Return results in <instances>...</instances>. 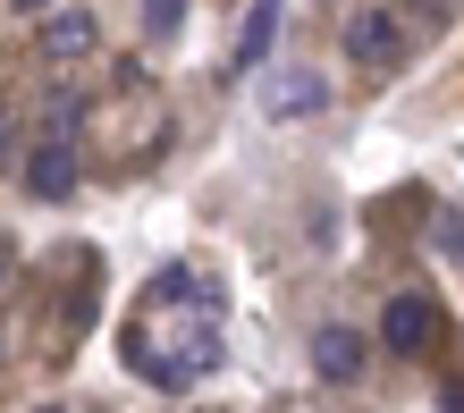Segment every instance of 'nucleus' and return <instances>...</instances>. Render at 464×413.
<instances>
[{"instance_id":"1","label":"nucleus","mask_w":464,"mask_h":413,"mask_svg":"<svg viewBox=\"0 0 464 413\" xmlns=\"http://www.w3.org/2000/svg\"><path fill=\"white\" fill-rule=\"evenodd\" d=\"M220 295H211L203 270H160L144 287V321L127 329V363L152 379V389H195V379L220 363Z\"/></svg>"},{"instance_id":"2","label":"nucleus","mask_w":464,"mask_h":413,"mask_svg":"<svg viewBox=\"0 0 464 413\" xmlns=\"http://www.w3.org/2000/svg\"><path fill=\"white\" fill-rule=\"evenodd\" d=\"M346 51H354L363 68H405L414 34H405V17H397V9H363V17L346 25Z\"/></svg>"},{"instance_id":"3","label":"nucleus","mask_w":464,"mask_h":413,"mask_svg":"<svg viewBox=\"0 0 464 413\" xmlns=\"http://www.w3.org/2000/svg\"><path fill=\"white\" fill-rule=\"evenodd\" d=\"M262 110L270 119H321V110H330V76L321 68H279L262 85Z\"/></svg>"},{"instance_id":"4","label":"nucleus","mask_w":464,"mask_h":413,"mask_svg":"<svg viewBox=\"0 0 464 413\" xmlns=\"http://www.w3.org/2000/svg\"><path fill=\"white\" fill-rule=\"evenodd\" d=\"M380 338H389V354H422L430 338H440V304H430V295H389Z\"/></svg>"},{"instance_id":"5","label":"nucleus","mask_w":464,"mask_h":413,"mask_svg":"<svg viewBox=\"0 0 464 413\" xmlns=\"http://www.w3.org/2000/svg\"><path fill=\"white\" fill-rule=\"evenodd\" d=\"M25 186H34L43 203H68V195H76V135H51V144H34V160H25Z\"/></svg>"},{"instance_id":"6","label":"nucleus","mask_w":464,"mask_h":413,"mask_svg":"<svg viewBox=\"0 0 464 413\" xmlns=\"http://www.w3.org/2000/svg\"><path fill=\"white\" fill-rule=\"evenodd\" d=\"M93 43H102V25L85 17V9H51V25H43V51H51V60H93Z\"/></svg>"},{"instance_id":"7","label":"nucleus","mask_w":464,"mask_h":413,"mask_svg":"<svg viewBox=\"0 0 464 413\" xmlns=\"http://www.w3.org/2000/svg\"><path fill=\"white\" fill-rule=\"evenodd\" d=\"M363 354H372V346L354 338V329H338V321H330V329L313 338V371H321V379H354V371H363Z\"/></svg>"},{"instance_id":"8","label":"nucleus","mask_w":464,"mask_h":413,"mask_svg":"<svg viewBox=\"0 0 464 413\" xmlns=\"http://www.w3.org/2000/svg\"><path fill=\"white\" fill-rule=\"evenodd\" d=\"M270 34H279V0H254V9H245V34H237V68H262Z\"/></svg>"},{"instance_id":"9","label":"nucleus","mask_w":464,"mask_h":413,"mask_svg":"<svg viewBox=\"0 0 464 413\" xmlns=\"http://www.w3.org/2000/svg\"><path fill=\"white\" fill-rule=\"evenodd\" d=\"M178 17H186V0H144V25H152V34H178Z\"/></svg>"},{"instance_id":"10","label":"nucleus","mask_w":464,"mask_h":413,"mask_svg":"<svg viewBox=\"0 0 464 413\" xmlns=\"http://www.w3.org/2000/svg\"><path fill=\"white\" fill-rule=\"evenodd\" d=\"M405 9H414L422 25H448V17H456V0H405Z\"/></svg>"},{"instance_id":"11","label":"nucleus","mask_w":464,"mask_h":413,"mask_svg":"<svg viewBox=\"0 0 464 413\" xmlns=\"http://www.w3.org/2000/svg\"><path fill=\"white\" fill-rule=\"evenodd\" d=\"M440 413H464V379H448V389H440Z\"/></svg>"},{"instance_id":"12","label":"nucleus","mask_w":464,"mask_h":413,"mask_svg":"<svg viewBox=\"0 0 464 413\" xmlns=\"http://www.w3.org/2000/svg\"><path fill=\"white\" fill-rule=\"evenodd\" d=\"M17 9H25V17H51V0H17Z\"/></svg>"},{"instance_id":"13","label":"nucleus","mask_w":464,"mask_h":413,"mask_svg":"<svg viewBox=\"0 0 464 413\" xmlns=\"http://www.w3.org/2000/svg\"><path fill=\"white\" fill-rule=\"evenodd\" d=\"M0 160H9V119H0Z\"/></svg>"},{"instance_id":"14","label":"nucleus","mask_w":464,"mask_h":413,"mask_svg":"<svg viewBox=\"0 0 464 413\" xmlns=\"http://www.w3.org/2000/svg\"><path fill=\"white\" fill-rule=\"evenodd\" d=\"M43 413H60V405H43Z\"/></svg>"},{"instance_id":"15","label":"nucleus","mask_w":464,"mask_h":413,"mask_svg":"<svg viewBox=\"0 0 464 413\" xmlns=\"http://www.w3.org/2000/svg\"><path fill=\"white\" fill-rule=\"evenodd\" d=\"M0 270H9V262H0Z\"/></svg>"}]
</instances>
